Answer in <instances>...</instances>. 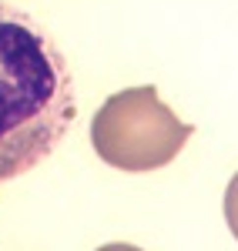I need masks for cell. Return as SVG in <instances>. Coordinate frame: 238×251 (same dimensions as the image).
Returning <instances> with one entry per match:
<instances>
[{
	"instance_id": "6da1fadb",
	"label": "cell",
	"mask_w": 238,
	"mask_h": 251,
	"mask_svg": "<svg viewBox=\"0 0 238 251\" xmlns=\"http://www.w3.org/2000/svg\"><path fill=\"white\" fill-rule=\"evenodd\" d=\"M74 117L64 50L30 14L0 3V181L47 161Z\"/></svg>"
},
{
	"instance_id": "7a4b0ae2",
	"label": "cell",
	"mask_w": 238,
	"mask_h": 251,
	"mask_svg": "<svg viewBox=\"0 0 238 251\" xmlns=\"http://www.w3.org/2000/svg\"><path fill=\"white\" fill-rule=\"evenodd\" d=\"M191 134L195 127L178 121L151 84L111 94L91 121L94 154L118 171L134 174L171 164Z\"/></svg>"
},
{
	"instance_id": "3957f363",
	"label": "cell",
	"mask_w": 238,
	"mask_h": 251,
	"mask_svg": "<svg viewBox=\"0 0 238 251\" xmlns=\"http://www.w3.org/2000/svg\"><path fill=\"white\" fill-rule=\"evenodd\" d=\"M225 221H228V228H232V234L238 241V174L225 188Z\"/></svg>"
},
{
	"instance_id": "277c9868",
	"label": "cell",
	"mask_w": 238,
	"mask_h": 251,
	"mask_svg": "<svg viewBox=\"0 0 238 251\" xmlns=\"http://www.w3.org/2000/svg\"><path fill=\"white\" fill-rule=\"evenodd\" d=\"M98 251H144V248H134V245H121V241H118V245H101Z\"/></svg>"
}]
</instances>
